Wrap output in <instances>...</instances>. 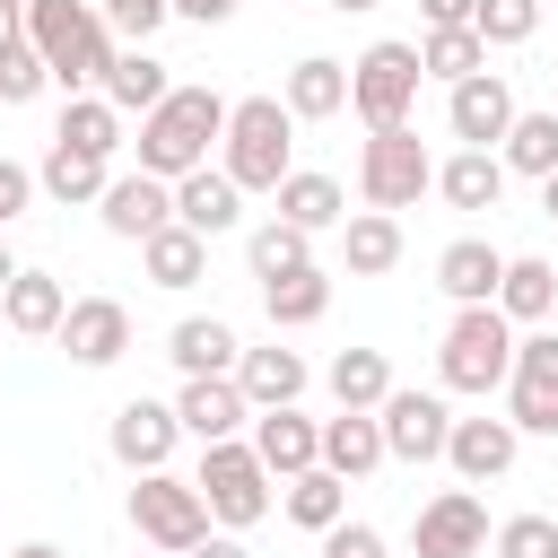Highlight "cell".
<instances>
[{
	"label": "cell",
	"instance_id": "1",
	"mask_svg": "<svg viewBox=\"0 0 558 558\" xmlns=\"http://www.w3.org/2000/svg\"><path fill=\"white\" fill-rule=\"evenodd\" d=\"M209 140H227V96L218 87H174L166 105L140 113V166L183 183L192 166H209Z\"/></svg>",
	"mask_w": 558,
	"mask_h": 558
},
{
	"label": "cell",
	"instance_id": "2",
	"mask_svg": "<svg viewBox=\"0 0 558 558\" xmlns=\"http://www.w3.org/2000/svg\"><path fill=\"white\" fill-rule=\"evenodd\" d=\"M227 174L244 183V192H279L296 166H288V148H296V113H288V96H235L227 105Z\"/></svg>",
	"mask_w": 558,
	"mask_h": 558
},
{
	"label": "cell",
	"instance_id": "3",
	"mask_svg": "<svg viewBox=\"0 0 558 558\" xmlns=\"http://www.w3.org/2000/svg\"><path fill=\"white\" fill-rule=\"evenodd\" d=\"M436 375H445V392H506V375H514V323L497 314V305H453V323H445V340H436Z\"/></svg>",
	"mask_w": 558,
	"mask_h": 558
},
{
	"label": "cell",
	"instance_id": "4",
	"mask_svg": "<svg viewBox=\"0 0 558 558\" xmlns=\"http://www.w3.org/2000/svg\"><path fill=\"white\" fill-rule=\"evenodd\" d=\"M357 192H366V209H418V192H436V157H427V140L410 131V122H392V131H366V148H357Z\"/></svg>",
	"mask_w": 558,
	"mask_h": 558
},
{
	"label": "cell",
	"instance_id": "5",
	"mask_svg": "<svg viewBox=\"0 0 558 558\" xmlns=\"http://www.w3.org/2000/svg\"><path fill=\"white\" fill-rule=\"evenodd\" d=\"M192 488L209 497L218 532H244V523H262V514H270V462H262L244 436H218V445H201V471H192Z\"/></svg>",
	"mask_w": 558,
	"mask_h": 558
},
{
	"label": "cell",
	"instance_id": "6",
	"mask_svg": "<svg viewBox=\"0 0 558 558\" xmlns=\"http://www.w3.org/2000/svg\"><path fill=\"white\" fill-rule=\"evenodd\" d=\"M418 44H366L357 61H349V105H357V122L366 131H392V122H410V105H418Z\"/></svg>",
	"mask_w": 558,
	"mask_h": 558
},
{
	"label": "cell",
	"instance_id": "7",
	"mask_svg": "<svg viewBox=\"0 0 558 558\" xmlns=\"http://www.w3.org/2000/svg\"><path fill=\"white\" fill-rule=\"evenodd\" d=\"M131 523H140V541L148 549H166V558H183V549H201L209 541V497L192 488V480H174V471H140V488H131Z\"/></svg>",
	"mask_w": 558,
	"mask_h": 558
},
{
	"label": "cell",
	"instance_id": "8",
	"mask_svg": "<svg viewBox=\"0 0 558 558\" xmlns=\"http://www.w3.org/2000/svg\"><path fill=\"white\" fill-rule=\"evenodd\" d=\"M375 418H384V453H392V462H445V436H453L445 392H410V384H392Z\"/></svg>",
	"mask_w": 558,
	"mask_h": 558
},
{
	"label": "cell",
	"instance_id": "9",
	"mask_svg": "<svg viewBox=\"0 0 558 558\" xmlns=\"http://www.w3.org/2000/svg\"><path fill=\"white\" fill-rule=\"evenodd\" d=\"M105 445H113V462L140 480V471H166L174 462V445H183V418H174V401H122L113 410V427H105Z\"/></svg>",
	"mask_w": 558,
	"mask_h": 558
},
{
	"label": "cell",
	"instance_id": "10",
	"mask_svg": "<svg viewBox=\"0 0 558 558\" xmlns=\"http://www.w3.org/2000/svg\"><path fill=\"white\" fill-rule=\"evenodd\" d=\"M410 549L418 558H480L488 549V506L471 488H436L418 506V523H410Z\"/></svg>",
	"mask_w": 558,
	"mask_h": 558
},
{
	"label": "cell",
	"instance_id": "11",
	"mask_svg": "<svg viewBox=\"0 0 558 558\" xmlns=\"http://www.w3.org/2000/svg\"><path fill=\"white\" fill-rule=\"evenodd\" d=\"M96 218H105V235L148 244L157 227H174V183H166V174H148V166H131V174H113V183H105Z\"/></svg>",
	"mask_w": 558,
	"mask_h": 558
},
{
	"label": "cell",
	"instance_id": "12",
	"mask_svg": "<svg viewBox=\"0 0 558 558\" xmlns=\"http://www.w3.org/2000/svg\"><path fill=\"white\" fill-rule=\"evenodd\" d=\"M514 87L497 78V70H480V78H462V87H445V131L462 140V148H497L506 131H514Z\"/></svg>",
	"mask_w": 558,
	"mask_h": 558
},
{
	"label": "cell",
	"instance_id": "13",
	"mask_svg": "<svg viewBox=\"0 0 558 558\" xmlns=\"http://www.w3.org/2000/svg\"><path fill=\"white\" fill-rule=\"evenodd\" d=\"M78 366H113L122 349H131V305L122 296H70V314H61V331H52Z\"/></svg>",
	"mask_w": 558,
	"mask_h": 558
},
{
	"label": "cell",
	"instance_id": "14",
	"mask_svg": "<svg viewBox=\"0 0 558 558\" xmlns=\"http://www.w3.org/2000/svg\"><path fill=\"white\" fill-rule=\"evenodd\" d=\"M514 445H523V427H514V418H453L445 462H453V480H462V488H488V480H506V471H514Z\"/></svg>",
	"mask_w": 558,
	"mask_h": 558
},
{
	"label": "cell",
	"instance_id": "15",
	"mask_svg": "<svg viewBox=\"0 0 558 558\" xmlns=\"http://www.w3.org/2000/svg\"><path fill=\"white\" fill-rule=\"evenodd\" d=\"M174 418H183V436L218 445V436H235V427L253 418V401H244V384H235V375H183V392H174Z\"/></svg>",
	"mask_w": 558,
	"mask_h": 558
},
{
	"label": "cell",
	"instance_id": "16",
	"mask_svg": "<svg viewBox=\"0 0 558 558\" xmlns=\"http://www.w3.org/2000/svg\"><path fill=\"white\" fill-rule=\"evenodd\" d=\"M174 218H183L192 235H235V227H244V183H235L227 166H218V174L192 166V174L174 183Z\"/></svg>",
	"mask_w": 558,
	"mask_h": 558
},
{
	"label": "cell",
	"instance_id": "17",
	"mask_svg": "<svg viewBox=\"0 0 558 558\" xmlns=\"http://www.w3.org/2000/svg\"><path fill=\"white\" fill-rule=\"evenodd\" d=\"M253 453L270 462V480H296V471H314L323 462V427L288 401V410H253Z\"/></svg>",
	"mask_w": 558,
	"mask_h": 558
},
{
	"label": "cell",
	"instance_id": "18",
	"mask_svg": "<svg viewBox=\"0 0 558 558\" xmlns=\"http://www.w3.org/2000/svg\"><path fill=\"white\" fill-rule=\"evenodd\" d=\"M497 279H506V253H497L488 235H453V244L436 253V288H445L453 305H497Z\"/></svg>",
	"mask_w": 558,
	"mask_h": 558
},
{
	"label": "cell",
	"instance_id": "19",
	"mask_svg": "<svg viewBox=\"0 0 558 558\" xmlns=\"http://www.w3.org/2000/svg\"><path fill=\"white\" fill-rule=\"evenodd\" d=\"M497 314H506L514 331L549 323V314H558V270H549L541 253H506V279H497Z\"/></svg>",
	"mask_w": 558,
	"mask_h": 558
},
{
	"label": "cell",
	"instance_id": "20",
	"mask_svg": "<svg viewBox=\"0 0 558 558\" xmlns=\"http://www.w3.org/2000/svg\"><path fill=\"white\" fill-rule=\"evenodd\" d=\"M166 357H174L183 375H235L244 340H235V323H218V314H183V323L166 331Z\"/></svg>",
	"mask_w": 558,
	"mask_h": 558
},
{
	"label": "cell",
	"instance_id": "21",
	"mask_svg": "<svg viewBox=\"0 0 558 558\" xmlns=\"http://www.w3.org/2000/svg\"><path fill=\"white\" fill-rule=\"evenodd\" d=\"M279 506H288V523L296 532H331V523H349V480L331 471V462H314V471H296V480H279Z\"/></svg>",
	"mask_w": 558,
	"mask_h": 558
},
{
	"label": "cell",
	"instance_id": "22",
	"mask_svg": "<svg viewBox=\"0 0 558 558\" xmlns=\"http://www.w3.org/2000/svg\"><path fill=\"white\" fill-rule=\"evenodd\" d=\"M270 218H288V227H305V235H323V227H340L349 218V192L331 183V174H314V166H296L279 192H270Z\"/></svg>",
	"mask_w": 558,
	"mask_h": 558
},
{
	"label": "cell",
	"instance_id": "23",
	"mask_svg": "<svg viewBox=\"0 0 558 558\" xmlns=\"http://www.w3.org/2000/svg\"><path fill=\"white\" fill-rule=\"evenodd\" d=\"M279 96H288V113H296V122H331V113L349 105V61L305 52V61L288 70V87H279Z\"/></svg>",
	"mask_w": 558,
	"mask_h": 558
},
{
	"label": "cell",
	"instance_id": "24",
	"mask_svg": "<svg viewBox=\"0 0 558 558\" xmlns=\"http://www.w3.org/2000/svg\"><path fill=\"white\" fill-rule=\"evenodd\" d=\"M35 183H44L61 209H78V201H105V183H113V157H87V148L52 140V148H44V166H35Z\"/></svg>",
	"mask_w": 558,
	"mask_h": 558
},
{
	"label": "cell",
	"instance_id": "25",
	"mask_svg": "<svg viewBox=\"0 0 558 558\" xmlns=\"http://www.w3.org/2000/svg\"><path fill=\"white\" fill-rule=\"evenodd\" d=\"M436 192H445L453 209H497V201H506V157H497V148H453V157L436 166Z\"/></svg>",
	"mask_w": 558,
	"mask_h": 558
},
{
	"label": "cell",
	"instance_id": "26",
	"mask_svg": "<svg viewBox=\"0 0 558 558\" xmlns=\"http://www.w3.org/2000/svg\"><path fill=\"white\" fill-rule=\"evenodd\" d=\"M340 262H349V279H384V270L401 262V218H392V209L340 218Z\"/></svg>",
	"mask_w": 558,
	"mask_h": 558
},
{
	"label": "cell",
	"instance_id": "27",
	"mask_svg": "<svg viewBox=\"0 0 558 558\" xmlns=\"http://www.w3.org/2000/svg\"><path fill=\"white\" fill-rule=\"evenodd\" d=\"M235 384H244L253 410H288V401L305 392V357L279 349V340H270V349H244V357H235Z\"/></svg>",
	"mask_w": 558,
	"mask_h": 558
},
{
	"label": "cell",
	"instance_id": "28",
	"mask_svg": "<svg viewBox=\"0 0 558 558\" xmlns=\"http://www.w3.org/2000/svg\"><path fill=\"white\" fill-rule=\"evenodd\" d=\"M323 462H331L340 480H366L375 462H392V453H384V418H375V410H340V418H323Z\"/></svg>",
	"mask_w": 558,
	"mask_h": 558
},
{
	"label": "cell",
	"instance_id": "29",
	"mask_svg": "<svg viewBox=\"0 0 558 558\" xmlns=\"http://www.w3.org/2000/svg\"><path fill=\"white\" fill-rule=\"evenodd\" d=\"M96 96H113V105H122V113H148V105H166V96H174V78H166V61H157V52H148V44H122V52H113V70H105V87H96Z\"/></svg>",
	"mask_w": 558,
	"mask_h": 558
},
{
	"label": "cell",
	"instance_id": "30",
	"mask_svg": "<svg viewBox=\"0 0 558 558\" xmlns=\"http://www.w3.org/2000/svg\"><path fill=\"white\" fill-rule=\"evenodd\" d=\"M140 262H148L157 288H201V279H209V235H192V227L174 218V227H157V235L140 244Z\"/></svg>",
	"mask_w": 558,
	"mask_h": 558
},
{
	"label": "cell",
	"instance_id": "31",
	"mask_svg": "<svg viewBox=\"0 0 558 558\" xmlns=\"http://www.w3.org/2000/svg\"><path fill=\"white\" fill-rule=\"evenodd\" d=\"M262 314H270L279 331L323 323V314H331V270H323V262H305V270H288V279H262Z\"/></svg>",
	"mask_w": 558,
	"mask_h": 558
},
{
	"label": "cell",
	"instance_id": "32",
	"mask_svg": "<svg viewBox=\"0 0 558 558\" xmlns=\"http://www.w3.org/2000/svg\"><path fill=\"white\" fill-rule=\"evenodd\" d=\"M61 314H70V296H61V279H52V270H17V279H9V296H0V323H9V331H26V340L61 331Z\"/></svg>",
	"mask_w": 558,
	"mask_h": 558
},
{
	"label": "cell",
	"instance_id": "33",
	"mask_svg": "<svg viewBox=\"0 0 558 558\" xmlns=\"http://www.w3.org/2000/svg\"><path fill=\"white\" fill-rule=\"evenodd\" d=\"M87 26H96V9H87V0H26V44H35L52 70L87 44Z\"/></svg>",
	"mask_w": 558,
	"mask_h": 558
},
{
	"label": "cell",
	"instance_id": "34",
	"mask_svg": "<svg viewBox=\"0 0 558 558\" xmlns=\"http://www.w3.org/2000/svg\"><path fill=\"white\" fill-rule=\"evenodd\" d=\"M418 70H427V78H445V87L480 78V70H488V44H480V26H427V44H418Z\"/></svg>",
	"mask_w": 558,
	"mask_h": 558
},
{
	"label": "cell",
	"instance_id": "35",
	"mask_svg": "<svg viewBox=\"0 0 558 558\" xmlns=\"http://www.w3.org/2000/svg\"><path fill=\"white\" fill-rule=\"evenodd\" d=\"M497 157H506V174H558V105L549 113H514V131L497 140Z\"/></svg>",
	"mask_w": 558,
	"mask_h": 558
},
{
	"label": "cell",
	"instance_id": "36",
	"mask_svg": "<svg viewBox=\"0 0 558 558\" xmlns=\"http://www.w3.org/2000/svg\"><path fill=\"white\" fill-rule=\"evenodd\" d=\"M52 140H70V148H87V157H113V148H122V105H113V96H70Z\"/></svg>",
	"mask_w": 558,
	"mask_h": 558
},
{
	"label": "cell",
	"instance_id": "37",
	"mask_svg": "<svg viewBox=\"0 0 558 558\" xmlns=\"http://www.w3.org/2000/svg\"><path fill=\"white\" fill-rule=\"evenodd\" d=\"M244 262H253V279H288V270H305V262H314V235H305V227H288V218H262V227L244 235Z\"/></svg>",
	"mask_w": 558,
	"mask_h": 558
},
{
	"label": "cell",
	"instance_id": "38",
	"mask_svg": "<svg viewBox=\"0 0 558 558\" xmlns=\"http://www.w3.org/2000/svg\"><path fill=\"white\" fill-rule=\"evenodd\" d=\"M384 392H392L384 349H340V357H331V401H340V410H384Z\"/></svg>",
	"mask_w": 558,
	"mask_h": 558
},
{
	"label": "cell",
	"instance_id": "39",
	"mask_svg": "<svg viewBox=\"0 0 558 558\" xmlns=\"http://www.w3.org/2000/svg\"><path fill=\"white\" fill-rule=\"evenodd\" d=\"M506 418H514L523 436H558V375L514 366V375H506Z\"/></svg>",
	"mask_w": 558,
	"mask_h": 558
},
{
	"label": "cell",
	"instance_id": "40",
	"mask_svg": "<svg viewBox=\"0 0 558 558\" xmlns=\"http://www.w3.org/2000/svg\"><path fill=\"white\" fill-rule=\"evenodd\" d=\"M44 87H52V61H44V52L17 35V44L0 52V105H35Z\"/></svg>",
	"mask_w": 558,
	"mask_h": 558
},
{
	"label": "cell",
	"instance_id": "41",
	"mask_svg": "<svg viewBox=\"0 0 558 558\" xmlns=\"http://www.w3.org/2000/svg\"><path fill=\"white\" fill-rule=\"evenodd\" d=\"M471 26H480V44H532L541 0H480V9H471Z\"/></svg>",
	"mask_w": 558,
	"mask_h": 558
},
{
	"label": "cell",
	"instance_id": "42",
	"mask_svg": "<svg viewBox=\"0 0 558 558\" xmlns=\"http://www.w3.org/2000/svg\"><path fill=\"white\" fill-rule=\"evenodd\" d=\"M497 558H558V523L549 514H506L497 523Z\"/></svg>",
	"mask_w": 558,
	"mask_h": 558
},
{
	"label": "cell",
	"instance_id": "43",
	"mask_svg": "<svg viewBox=\"0 0 558 558\" xmlns=\"http://www.w3.org/2000/svg\"><path fill=\"white\" fill-rule=\"evenodd\" d=\"M96 9H105V26H113L122 44H148V35L174 17V0H96Z\"/></svg>",
	"mask_w": 558,
	"mask_h": 558
},
{
	"label": "cell",
	"instance_id": "44",
	"mask_svg": "<svg viewBox=\"0 0 558 558\" xmlns=\"http://www.w3.org/2000/svg\"><path fill=\"white\" fill-rule=\"evenodd\" d=\"M323 558H384V532L375 523H331L323 532Z\"/></svg>",
	"mask_w": 558,
	"mask_h": 558
},
{
	"label": "cell",
	"instance_id": "45",
	"mask_svg": "<svg viewBox=\"0 0 558 558\" xmlns=\"http://www.w3.org/2000/svg\"><path fill=\"white\" fill-rule=\"evenodd\" d=\"M35 192H44V183H35L17 157H0V227H9V218H26V201H35Z\"/></svg>",
	"mask_w": 558,
	"mask_h": 558
},
{
	"label": "cell",
	"instance_id": "46",
	"mask_svg": "<svg viewBox=\"0 0 558 558\" xmlns=\"http://www.w3.org/2000/svg\"><path fill=\"white\" fill-rule=\"evenodd\" d=\"M471 9H480V0H418L427 26H471Z\"/></svg>",
	"mask_w": 558,
	"mask_h": 558
},
{
	"label": "cell",
	"instance_id": "47",
	"mask_svg": "<svg viewBox=\"0 0 558 558\" xmlns=\"http://www.w3.org/2000/svg\"><path fill=\"white\" fill-rule=\"evenodd\" d=\"M174 17H192V26H227L235 0H174Z\"/></svg>",
	"mask_w": 558,
	"mask_h": 558
},
{
	"label": "cell",
	"instance_id": "48",
	"mask_svg": "<svg viewBox=\"0 0 558 558\" xmlns=\"http://www.w3.org/2000/svg\"><path fill=\"white\" fill-rule=\"evenodd\" d=\"M183 558H253V549H244L235 532H209V541H201V549H183Z\"/></svg>",
	"mask_w": 558,
	"mask_h": 558
},
{
	"label": "cell",
	"instance_id": "49",
	"mask_svg": "<svg viewBox=\"0 0 558 558\" xmlns=\"http://www.w3.org/2000/svg\"><path fill=\"white\" fill-rule=\"evenodd\" d=\"M17 35H26V9H9V0H0V52H9Z\"/></svg>",
	"mask_w": 558,
	"mask_h": 558
},
{
	"label": "cell",
	"instance_id": "50",
	"mask_svg": "<svg viewBox=\"0 0 558 558\" xmlns=\"http://www.w3.org/2000/svg\"><path fill=\"white\" fill-rule=\"evenodd\" d=\"M541 218L558 227V174H541Z\"/></svg>",
	"mask_w": 558,
	"mask_h": 558
},
{
	"label": "cell",
	"instance_id": "51",
	"mask_svg": "<svg viewBox=\"0 0 558 558\" xmlns=\"http://www.w3.org/2000/svg\"><path fill=\"white\" fill-rule=\"evenodd\" d=\"M9 558H70V549H52V541H26V549H9Z\"/></svg>",
	"mask_w": 558,
	"mask_h": 558
},
{
	"label": "cell",
	"instance_id": "52",
	"mask_svg": "<svg viewBox=\"0 0 558 558\" xmlns=\"http://www.w3.org/2000/svg\"><path fill=\"white\" fill-rule=\"evenodd\" d=\"M331 9H340V17H366V9H384V0H331Z\"/></svg>",
	"mask_w": 558,
	"mask_h": 558
},
{
	"label": "cell",
	"instance_id": "53",
	"mask_svg": "<svg viewBox=\"0 0 558 558\" xmlns=\"http://www.w3.org/2000/svg\"><path fill=\"white\" fill-rule=\"evenodd\" d=\"M9 279H17V262H9V244H0V296H9Z\"/></svg>",
	"mask_w": 558,
	"mask_h": 558
},
{
	"label": "cell",
	"instance_id": "54",
	"mask_svg": "<svg viewBox=\"0 0 558 558\" xmlns=\"http://www.w3.org/2000/svg\"><path fill=\"white\" fill-rule=\"evenodd\" d=\"M9 9H26V0H9Z\"/></svg>",
	"mask_w": 558,
	"mask_h": 558
},
{
	"label": "cell",
	"instance_id": "55",
	"mask_svg": "<svg viewBox=\"0 0 558 558\" xmlns=\"http://www.w3.org/2000/svg\"><path fill=\"white\" fill-rule=\"evenodd\" d=\"M541 9H558V0H541Z\"/></svg>",
	"mask_w": 558,
	"mask_h": 558
}]
</instances>
